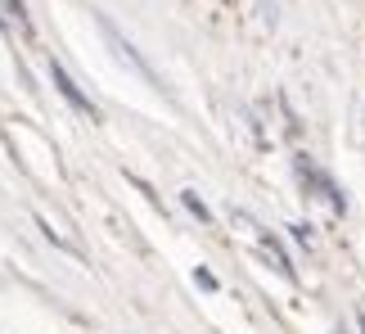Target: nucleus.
Returning a JSON list of instances; mask_svg holds the SVG:
<instances>
[{"label":"nucleus","mask_w":365,"mask_h":334,"mask_svg":"<svg viewBox=\"0 0 365 334\" xmlns=\"http://www.w3.org/2000/svg\"><path fill=\"white\" fill-rule=\"evenodd\" d=\"M298 176H302V186L320 190V199H329V208H334V213H343V208H347V199L339 194V186H334V181H329L325 172H316V167H312V158H307V154H298Z\"/></svg>","instance_id":"obj_1"},{"label":"nucleus","mask_w":365,"mask_h":334,"mask_svg":"<svg viewBox=\"0 0 365 334\" xmlns=\"http://www.w3.org/2000/svg\"><path fill=\"white\" fill-rule=\"evenodd\" d=\"M5 9L19 19V27H27V32H32V23H27V14H23V0H5Z\"/></svg>","instance_id":"obj_5"},{"label":"nucleus","mask_w":365,"mask_h":334,"mask_svg":"<svg viewBox=\"0 0 365 334\" xmlns=\"http://www.w3.org/2000/svg\"><path fill=\"white\" fill-rule=\"evenodd\" d=\"M100 32H104L108 41H113V50H118V54H122V59H126V64H131V68H135V73H140V77H145V81H153V68H149V64H145V59H140V54H135V50H131V46H126V41L118 36V27H113V23H108V19H104V14H100Z\"/></svg>","instance_id":"obj_3"},{"label":"nucleus","mask_w":365,"mask_h":334,"mask_svg":"<svg viewBox=\"0 0 365 334\" xmlns=\"http://www.w3.org/2000/svg\"><path fill=\"white\" fill-rule=\"evenodd\" d=\"M50 77H54V86H59V95H63V100H68V104H73V108H77V113H81V118H91V122H100V113H95V104H91V100H86V95H81V91H77V81H73V77H68V73H63V64H54V59H50Z\"/></svg>","instance_id":"obj_2"},{"label":"nucleus","mask_w":365,"mask_h":334,"mask_svg":"<svg viewBox=\"0 0 365 334\" xmlns=\"http://www.w3.org/2000/svg\"><path fill=\"white\" fill-rule=\"evenodd\" d=\"M180 199H185V208H190V213L199 217V221H212V217H207V208H203V199H199V194H194V190H185V194H180Z\"/></svg>","instance_id":"obj_4"},{"label":"nucleus","mask_w":365,"mask_h":334,"mask_svg":"<svg viewBox=\"0 0 365 334\" xmlns=\"http://www.w3.org/2000/svg\"><path fill=\"white\" fill-rule=\"evenodd\" d=\"M194 280H199L203 289H217V275L212 271H194Z\"/></svg>","instance_id":"obj_6"}]
</instances>
